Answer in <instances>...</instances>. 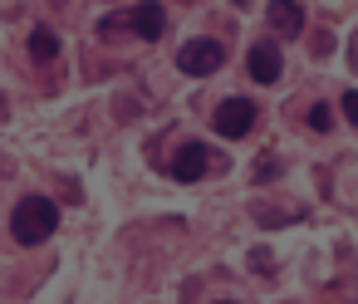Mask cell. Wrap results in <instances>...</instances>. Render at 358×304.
<instances>
[{
  "instance_id": "10",
  "label": "cell",
  "mask_w": 358,
  "mask_h": 304,
  "mask_svg": "<svg viewBox=\"0 0 358 304\" xmlns=\"http://www.w3.org/2000/svg\"><path fill=\"white\" fill-rule=\"evenodd\" d=\"M343 113H348V123H358V94H343Z\"/></svg>"
},
{
  "instance_id": "5",
  "label": "cell",
  "mask_w": 358,
  "mask_h": 304,
  "mask_svg": "<svg viewBox=\"0 0 358 304\" xmlns=\"http://www.w3.org/2000/svg\"><path fill=\"white\" fill-rule=\"evenodd\" d=\"M201 172H206V147H201V143L177 147V157H172V177H177V182H196Z\"/></svg>"
},
{
  "instance_id": "9",
  "label": "cell",
  "mask_w": 358,
  "mask_h": 304,
  "mask_svg": "<svg viewBox=\"0 0 358 304\" xmlns=\"http://www.w3.org/2000/svg\"><path fill=\"white\" fill-rule=\"evenodd\" d=\"M329 123H334L329 103H314V108H309V128H314V133H329Z\"/></svg>"
},
{
  "instance_id": "4",
  "label": "cell",
  "mask_w": 358,
  "mask_h": 304,
  "mask_svg": "<svg viewBox=\"0 0 358 304\" xmlns=\"http://www.w3.org/2000/svg\"><path fill=\"white\" fill-rule=\"evenodd\" d=\"M245 69H250V79H255V84H275V79H280V50H275L270 40L250 45V55H245Z\"/></svg>"
},
{
  "instance_id": "1",
  "label": "cell",
  "mask_w": 358,
  "mask_h": 304,
  "mask_svg": "<svg viewBox=\"0 0 358 304\" xmlns=\"http://www.w3.org/2000/svg\"><path fill=\"white\" fill-rule=\"evenodd\" d=\"M55 226H59V206H55L50 196H25V201L15 206V216H10V231H15L20 245H40V240H50Z\"/></svg>"
},
{
  "instance_id": "11",
  "label": "cell",
  "mask_w": 358,
  "mask_h": 304,
  "mask_svg": "<svg viewBox=\"0 0 358 304\" xmlns=\"http://www.w3.org/2000/svg\"><path fill=\"white\" fill-rule=\"evenodd\" d=\"M226 304H236V299H226Z\"/></svg>"
},
{
  "instance_id": "6",
  "label": "cell",
  "mask_w": 358,
  "mask_h": 304,
  "mask_svg": "<svg viewBox=\"0 0 358 304\" xmlns=\"http://www.w3.org/2000/svg\"><path fill=\"white\" fill-rule=\"evenodd\" d=\"M133 30H138L143 40H162V30H167V10H162V6H138V10H133Z\"/></svg>"
},
{
  "instance_id": "7",
  "label": "cell",
  "mask_w": 358,
  "mask_h": 304,
  "mask_svg": "<svg viewBox=\"0 0 358 304\" xmlns=\"http://www.w3.org/2000/svg\"><path fill=\"white\" fill-rule=\"evenodd\" d=\"M270 25H275L280 35H299L304 10H299V6H285V0H275V6H270Z\"/></svg>"
},
{
  "instance_id": "8",
  "label": "cell",
  "mask_w": 358,
  "mask_h": 304,
  "mask_svg": "<svg viewBox=\"0 0 358 304\" xmlns=\"http://www.w3.org/2000/svg\"><path fill=\"white\" fill-rule=\"evenodd\" d=\"M55 55H59V40H55L50 30H35V35H30V59H40V64H50Z\"/></svg>"
},
{
  "instance_id": "3",
  "label": "cell",
  "mask_w": 358,
  "mask_h": 304,
  "mask_svg": "<svg viewBox=\"0 0 358 304\" xmlns=\"http://www.w3.org/2000/svg\"><path fill=\"white\" fill-rule=\"evenodd\" d=\"M250 128H255V103L250 99H226L216 108V133L221 138H245Z\"/></svg>"
},
{
  "instance_id": "2",
  "label": "cell",
  "mask_w": 358,
  "mask_h": 304,
  "mask_svg": "<svg viewBox=\"0 0 358 304\" xmlns=\"http://www.w3.org/2000/svg\"><path fill=\"white\" fill-rule=\"evenodd\" d=\"M221 59H226V50H221L216 40H187V45L177 50V69H182V74H192V79L216 74V69H221Z\"/></svg>"
}]
</instances>
